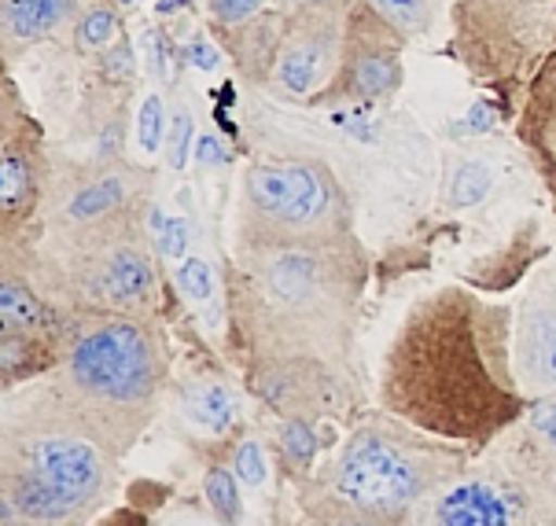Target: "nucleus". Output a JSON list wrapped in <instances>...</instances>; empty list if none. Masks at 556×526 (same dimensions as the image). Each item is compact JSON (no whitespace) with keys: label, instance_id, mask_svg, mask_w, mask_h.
I'll return each instance as SVG.
<instances>
[{"label":"nucleus","instance_id":"obj_22","mask_svg":"<svg viewBox=\"0 0 556 526\" xmlns=\"http://www.w3.org/2000/svg\"><path fill=\"white\" fill-rule=\"evenodd\" d=\"M497 184L494 163L483 152H460L446 155V181H442V195H446L450 210H472L490 200Z\"/></svg>","mask_w":556,"mask_h":526},{"label":"nucleus","instance_id":"obj_37","mask_svg":"<svg viewBox=\"0 0 556 526\" xmlns=\"http://www.w3.org/2000/svg\"><path fill=\"white\" fill-rule=\"evenodd\" d=\"M188 4H192V0H159V15H174Z\"/></svg>","mask_w":556,"mask_h":526},{"label":"nucleus","instance_id":"obj_35","mask_svg":"<svg viewBox=\"0 0 556 526\" xmlns=\"http://www.w3.org/2000/svg\"><path fill=\"white\" fill-rule=\"evenodd\" d=\"M188 221L185 218H166L163 221V232H159V255L163 258H185V247H188Z\"/></svg>","mask_w":556,"mask_h":526},{"label":"nucleus","instance_id":"obj_31","mask_svg":"<svg viewBox=\"0 0 556 526\" xmlns=\"http://www.w3.org/2000/svg\"><path fill=\"white\" fill-rule=\"evenodd\" d=\"M232 472L240 475L243 486H266L269 478V464H266V446H262L254 435H243L237 446H232Z\"/></svg>","mask_w":556,"mask_h":526},{"label":"nucleus","instance_id":"obj_20","mask_svg":"<svg viewBox=\"0 0 556 526\" xmlns=\"http://www.w3.org/2000/svg\"><path fill=\"white\" fill-rule=\"evenodd\" d=\"M60 335L49 332H23V328H0V383L4 394H15L18 387L45 380L55 361H60Z\"/></svg>","mask_w":556,"mask_h":526},{"label":"nucleus","instance_id":"obj_6","mask_svg":"<svg viewBox=\"0 0 556 526\" xmlns=\"http://www.w3.org/2000/svg\"><path fill=\"white\" fill-rule=\"evenodd\" d=\"M465 472L468 446L435 438L380 409L343 438L320 483L354 509L413 519L420 501Z\"/></svg>","mask_w":556,"mask_h":526},{"label":"nucleus","instance_id":"obj_39","mask_svg":"<svg viewBox=\"0 0 556 526\" xmlns=\"http://www.w3.org/2000/svg\"><path fill=\"white\" fill-rule=\"evenodd\" d=\"M549 526H556V523H549Z\"/></svg>","mask_w":556,"mask_h":526},{"label":"nucleus","instance_id":"obj_24","mask_svg":"<svg viewBox=\"0 0 556 526\" xmlns=\"http://www.w3.org/2000/svg\"><path fill=\"white\" fill-rule=\"evenodd\" d=\"M523 427V453L534 460L531 472H556V394L531 401Z\"/></svg>","mask_w":556,"mask_h":526},{"label":"nucleus","instance_id":"obj_27","mask_svg":"<svg viewBox=\"0 0 556 526\" xmlns=\"http://www.w3.org/2000/svg\"><path fill=\"white\" fill-rule=\"evenodd\" d=\"M203 497L206 509L222 526L243 523V497H240V475L229 464H211L203 475Z\"/></svg>","mask_w":556,"mask_h":526},{"label":"nucleus","instance_id":"obj_15","mask_svg":"<svg viewBox=\"0 0 556 526\" xmlns=\"http://www.w3.org/2000/svg\"><path fill=\"white\" fill-rule=\"evenodd\" d=\"M513 364L531 401L556 394V261H542L523 284L513 317Z\"/></svg>","mask_w":556,"mask_h":526},{"label":"nucleus","instance_id":"obj_23","mask_svg":"<svg viewBox=\"0 0 556 526\" xmlns=\"http://www.w3.org/2000/svg\"><path fill=\"white\" fill-rule=\"evenodd\" d=\"M122 4L118 0H85V8L78 12L71 26V49L78 55H100L111 44H118L126 30H122Z\"/></svg>","mask_w":556,"mask_h":526},{"label":"nucleus","instance_id":"obj_5","mask_svg":"<svg viewBox=\"0 0 556 526\" xmlns=\"http://www.w3.org/2000/svg\"><path fill=\"white\" fill-rule=\"evenodd\" d=\"M23 251L37 284L63 313L159 317L163 306V255L148 236L144 214L71 240L12 243Z\"/></svg>","mask_w":556,"mask_h":526},{"label":"nucleus","instance_id":"obj_1","mask_svg":"<svg viewBox=\"0 0 556 526\" xmlns=\"http://www.w3.org/2000/svg\"><path fill=\"white\" fill-rule=\"evenodd\" d=\"M516 306L465 284L424 291L402 313L380 375L383 412L457 446H490L531 409L513 364Z\"/></svg>","mask_w":556,"mask_h":526},{"label":"nucleus","instance_id":"obj_4","mask_svg":"<svg viewBox=\"0 0 556 526\" xmlns=\"http://www.w3.org/2000/svg\"><path fill=\"white\" fill-rule=\"evenodd\" d=\"M118 464L78 431L8 409L0 526H89L118 490Z\"/></svg>","mask_w":556,"mask_h":526},{"label":"nucleus","instance_id":"obj_33","mask_svg":"<svg viewBox=\"0 0 556 526\" xmlns=\"http://www.w3.org/2000/svg\"><path fill=\"white\" fill-rule=\"evenodd\" d=\"M258 12H266V0H206V23H211V30L237 26Z\"/></svg>","mask_w":556,"mask_h":526},{"label":"nucleus","instance_id":"obj_3","mask_svg":"<svg viewBox=\"0 0 556 526\" xmlns=\"http://www.w3.org/2000/svg\"><path fill=\"white\" fill-rule=\"evenodd\" d=\"M169 390V343L152 317L71 313L55 369L8 409L71 427L126 460Z\"/></svg>","mask_w":556,"mask_h":526},{"label":"nucleus","instance_id":"obj_30","mask_svg":"<svg viewBox=\"0 0 556 526\" xmlns=\"http://www.w3.org/2000/svg\"><path fill=\"white\" fill-rule=\"evenodd\" d=\"M166 129H169V111L163 92L159 89L144 92L140 107L134 111V144L140 147V155L152 158L159 152H166Z\"/></svg>","mask_w":556,"mask_h":526},{"label":"nucleus","instance_id":"obj_7","mask_svg":"<svg viewBox=\"0 0 556 526\" xmlns=\"http://www.w3.org/2000/svg\"><path fill=\"white\" fill-rule=\"evenodd\" d=\"M357 240V206L320 155H266L240 177L232 247H317Z\"/></svg>","mask_w":556,"mask_h":526},{"label":"nucleus","instance_id":"obj_13","mask_svg":"<svg viewBox=\"0 0 556 526\" xmlns=\"http://www.w3.org/2000/svg\"><path fill=\"white\" fill-rule=\"evenodd\" d=\"M351 8H295L288 12L269 89L277 100L306 103L332 86L343 60V34Z\"/></svg>","mask_w":556,"mask_h":526},{"label":"nucleus","instance_id":"obj_11","mask_svg":"<svg viewBox=\"0 0 556 526\" xmlns=\"http://www.w3.org/2000/svg\"><path fill=\"white\" fill-rule=\"evenodd\" d=\"M405 44L388 18H380L365 0L346 15L343 60L332 86L306 103L309 111H383L405 86Z\"/></svg>","mask_w":556,"mask_h":526},{"label":"nucleus","instance_id":"obj_12","mask_svg":"<svg viewBox=\"0 0 556 526\" xmlns=\"http://www.w3.org/2000/svg\"><path fill=\"white\" fill-rule=\"evenodd\" d=\"M539 483V475L465 472L420 501L413 526H534L542 509Z\"/></svg>","mask_w":556,"mask_h":526},{"label":"nucleus","instance_id":"obj_16","mask_svg":"<svg viewBox=\"0 0 556 526\" xmlns=\"http://www.w3.org/2000/svg\"><path fill=\"white\" fill-rule=\"evenodd\" d=\"M516 140L545 192L556 200V44L531 74L516 115Z\"/></svg>","mask_w":556,"mask_h":526},{"label":"nucleus","instance_id":"obj_2","mask_svg":"<svg viewBox=\"0 0 556 526\" xmlns=\"http://www.w3.org/2000/svg\"><path fill=\"white\" fill-rule=\"evenodd\" d=\"M225 313L243 364L309 357L354 375L357 313L369 287L362 240L317 247H232Z\"/></svg>","mask_w":556,"mask_h":526},{"label":"nucleus","instance_id":"obj_19","mask_svg":"<svg viewBox=\"0 0 556 526\" xmlns=\"http://www.w3.org/2000/svg\"><path fill=\"white\" fill-rule=\"evenodd\" d=\"M177 409L188 427H195L200 435L225 438L237 427L240 416V401L232 383L218 372H200L192 380H185L177 387Z\"/></svg>","mask_w":556,"mask_h":526},{"label":"nucleus","instance_id":"obj_26","mask_svg":"<svg viewBox=\"0 0 556 526\" xmlns=\"http://www.w3.org/2000/svg\"><path fill=\"white\" fill-rule=\"evenodd\" d=\"M277 449H280V460H285V467L295 478H306L309 467H314L317 460V424L314 420H280L277 424Z\"/></svg>","mask_w":556,"mask_h":526},{"label":"nucleus","instance_id":"obj_28","mask_svg":"<svg viewBox=\"0 0 556 526\" xmlns=\"http://www.w3.org/2000/svg\"><path fill=\"white\" fill-rule=\"evenodd\" d=\"M181 60L185 52H177L174 37L163 34L159 26H144V34H140V67L148 70V78L159 81V89L181 86V78H177Z\"/></svg>","mask_w":556,"mask_h":526},{"label":"nucleus","instance_id":"obj_8","mask_svg":"<svg viewBox=\"0 0 556 526\" xmlns=\"http://www.w3.org/2000/svg\"><path fill=\"white\" fill-rule=\"evenodd\" d=\"M450 52L476 86L527 89L556 44V0H454Z\"/></svg>","mask_w":556,"mask_h":526},{"label":"nucleus","instance_id":"obj_36","mask_svg":"<svg viewBox=\"0 0 556 526\" xmlns=\"http://www.w3.org/2000/svg\"><path fill=\"white\" fill-rule=\"evenodd\" d=\"M357 0H285V12H295V8H354Z\"/></svg>","mask_w":556,"mask_h":526},{"label":"nucleus","instance_id":"obj_14","mask_svg":"<svg viewBox=\"0 0 556 526\" xmlns=\"http://www.w3.org/2000/svg\"><path fill=\"white\" fill-rule=\"evenodd\" d=\"M243 383L258 398V406L277 412L280 420H332L343 416L354 401V375L339 372L309 357L285 361H251L243 364Z\"/></svg>","mask_w":556,"mask_h":526},{"label":"nucleus","instance_id":"obj_18","mask_svg":"<svg viewBox=\"0 0 556 526\" xmlns=\"http://www.w3.org/2000/svg\"><path fill=\"white\" fill-rule=\"evenodd\" d=\"M85 0H4L0 26H4V74H12L18 52L34 49L52 37H71V26Z\"/></svg>","mask_w":556,"mask_h":526},{"label":"nucleus","instance_id":"obj_10","mask_svg":"<svg viewBox=\"0 0 556 526\" xmlns=\"http://www.w3.org/2000/svg\"><path fill=\"white\" fill-rule=\"evenodd\" d=\"M55 177V155L45 140L41 121L18 97L12 74L0 92V236L26 243L45 214Z\"/></svg>","mask_w":556,"mask_h":526},{"label":"nucleus","instance_id":"obj_38","mask_svg":"<svg viewBox=\"0 0 556 526\" xmlns=\"http://www.w3.org/2000/svg\"><path fill=\"white\" fill-rule=\"evenodd\" d=\"M118 4H122V12H134V8L140 4V0H118Z\"/></svg>","mask_w":556,"mask_h":526},{"label":"nucleus","instance_id":"obj_34","mask_svg":"<svg viewBox=\"0 0 556 526\" xmlns=\"http://www.w3.org/2000/svg\"><path fill=\"white\" fill-rule=\"evenodd\" d=\"M185 60H188V67H195V70H203V74H211V70H218L222 67V60H225V52H222V44H214L211 37H206L203 30L188 41V49H185Z\"/></svg>","mask_w":556,"mask_h":526},{"label":"nucleus","instance_id":"obj_32","mask_svg":"<svg viewBox=\"0 0 556 526\" xmlns=\"http://www.w3.org/2000/svg\"><path fill=\"white\" fill-rule=\"evenodd\" d=\"M177 287H181L192 303H211V298L218 295V280H214L211 261L200 255H188L181 266H177Z\"/></svg>","mask_w":556,"mask_h":526},{"label":"nucleus","instance_id":"obj_25","mask_svg":"<svg viewBox=\"0 0 556 526\" xmlns=\"http://www.w3.org/2000/svg\"><path fill=\"white\" fill-rule=\"evenodd\" d=\"M380 18H388L399 34L413 37H424L435 30L439 15H442V0H365Z\"/></svg>","mask_w":556,"mask_h":526},{"label":"nucleus","instance_id":"obj_21","mask_svg":"<svg viewBox=\"0 0 556 526\" xmlns=\"http://www.w3.org/2000/svg\"><path fill=\"white\" fill-rule=\"evenodd\" d=\"M299 526H413V519L354 509L325 483H306L303 478V486H299Z\"/></svg>","mask_w":556,"mask_h":526},{"label":"nucleus","instance_id":"obj_9","mask_svg":"<svg viewBox=\"0 0 556 526\" xmlns=\"http://www.w3.org/2000/svg\"><path fill=\"white\" fill-rule=\"evenodd\" d=\"M148 188H152V170L137 166L134 158L108 166L55 163L49 203L26 243L71 240L103 224L137 218L148 210Z\"/></svg>","mask_w":556,"mask_h":526},{"label":"nucleus","instance_id":"obj_17","mask_svg":"<svg viewBox=\"0 0 556 526\" xmlns=\"http://www.w3.org/2000/svg\"><path fill=\"white\" fill-rule=\"evenodd\" d=\"M288 12H258L243 18L237 26H218L214 41L222 44V52L229 55L232 70L240 74V81H248L251 89H269L273 67H277V52L285 41Z\"/></svg>","mask_w":556,"mask_h":526},{"label":"nucleus","instance_id":"obj_29","mask_svg":"<svg viewBox=\"0 0 556 526\" xmlns=\"http://www.w3.org/2000/svg\"><path fill=\"white\" fill-rule=\"evenodd\" d=\"M195 152V115L192 103L185 100L181 86L169 89V129H166V166L181 174L188 166V155Z\"/></svg>","mask_w":556,"mask_h":526}]
</instances>
